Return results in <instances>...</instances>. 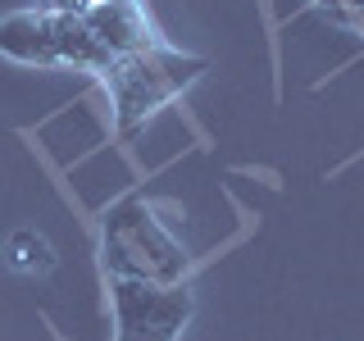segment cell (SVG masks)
Segmentation results:
<instances>
[{
  "mask_svg": "<svg viewBox=\"0 0 364 341\" xmlns=\"http://www.w3.org/2000/svg\"><path fill=\"white\" fill-rule=\"evenodd\" d=\"M87 5H105V0H87Z\"/></svg>",
  "mask_w": 364,
  "mask_h": 341,
  "instance_id": "obj_10",
  "label": "cell"
},
{
  "mask_svg": "<svg viewBox=\"0 0 364 341\" xmlns=\"http://www.w3.org/2000/svg\"><path fill=\"white\" fill-rule=\"evenodd\" d=\"M0 255H5V264L14 273H28V278H41V273H50L60 264V255H55V242L37 227H18V232L5 237V246H0Z\"/></svg>",
  "mask_w": 364,
  "mask_h": 341,
  "instance_id": "obj_7",
  "label": "cell"
},
{
  "mask_svg": "<svg viewBox=\"0 0 364 341\" xmlns=\"http://www.w3.org/2000/svg\"><path fill=\"white\" fill-rule=\"evenodd\" d=\"M114 341H178V332H136V328H114Z\"/></svg>",
  "mask_w": 364,
  "mask_h": 341,
  "instance_id": "obj_8",
  "label": "cell"
},
{
  "mask_svg": "<svg viewBox=\"0 0 364 341\" xmlns=\"http://www.w3.org/2000/svg\"><path fill=\"white\" fill-rule=\"evenodd\" d=\"M87 28L96 32V41L105 45L109 60H128V55H141L159 45V37L151 9H146V0H105V5H87L82 9Z\"/></svg>",
  "mask_w": 364,
  "mask_h": 341,
  "instance_id": "obj_4",
  "label": "cell"
},
{
  "mask_svg": "<svg viewBox=\"0 0 364 341\" xmlns=\"http://www.w3.org/2000/svg\"><path fill=\"white\" fill-rule=\"evenodd\" d=\"M0 55L14 60V64H28V68H60L50 14H46L41 5L5 14L0 18Z\"/></svg>",
  "mask_w": 364,
  "mask_h": 341,
  "instance_id": "obj_5",
  "label": "cell"
},
{
  "mask_svg": "<svg viewBox=\"0 0 364 341\" xmlns=\"http://www.w3.org/2000/svg\"><path fill=\"white\" fill-rule=\"evenodd\" d=\"M50 14V9H46ZM50 28H55V55H60V68H73V73H105L114 64L105 55V45L96 41V32L87 28L82 14H50Z\"/></svg>",
  "mask_w": 364,
  "mask_h": 341,
  "instance_id": "obj_6",
  "label": "cell"
},
{
  "mask_svg": "<svg viewBox=\"0 0 364 341\" xmlns=\"http://www.w3.org/2000/svg\"><path fill=\"white\" fill-rule=\"evenodd\" d=\"M200 73H205V60L173 50L168 41H159L141 55H128V60H114L105 73H100V82L109 91L114 128L136 132L155 109H164L173 96H182Z\"/></svg>",
  "mask_w": 364,
  "mask_h": 341,
  "instance_id": "obj_2",
  "label": "cell"
},
{
  "mask_svg": "<svg viewBox=\"0 0 364 341\" xmlns=\"http://www.w3.org/2000/svg\"><path fill=\"white\" fill-rule=\"evenodd\" d=\"M41 9H50V14H82L87 0H37Z\"/></svg>",
  "mask_w": 364,
  "mask_h": 341,
  "instance_id": "obj_9",
  "label": "cell"
},
{
  "mask_svg": "<svg viewBox=\"0 0 364 341\" xmlns=\"http://www.w3.org/2000/svg\"><path fill=\"white\" fill-rule=\"evenodd\" d=\"M109 305H114V328H136V332H182L191 318V287H159L141 278H109Z\"/></svg>",
  "mask_w": 364,
  "mask_h": 341,
  "instance_id": "obj_3",
  "label": "cell"
},
{
  "mask_svg": "<svg viewBox=\"0 0 364 341\" xmlns=\"http://www.w3.org/2000/svg\"><path fill=\"white\" fill-rule=\"evenodd\" d=\"M100 259L109 278H141L159 287H178L191 278V255L164 227L151 200L128 196L100 219Z\"/></svg>",
  "mask_w": 364,
  "mask_h": 341,
  "instance_id": "obj_1",
  "label": "cell"
}]
</instances>
